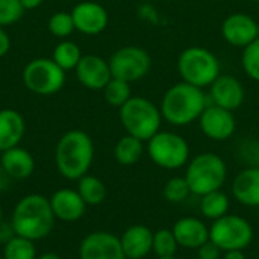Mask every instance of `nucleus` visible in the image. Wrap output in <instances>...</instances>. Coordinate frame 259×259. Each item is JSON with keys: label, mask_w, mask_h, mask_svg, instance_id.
I'll list each match as a JSON object with an SVG mask.
<instances>
[{"label": "nucleus", "mask_w": 259, "mask_h": 259, "mask_svg": "<svg viewBox=\"0 0 259 259\" xmlns=\"http://www.w3.org/2000/svg\"><path fill=\"white\" fill-rule=\"evenodd\" d=\"M241 62L247 76L259 82V38L244 47Z\"/></svg>", "instance_id": "obj_31"}, {"label": "nucleus", "mask_w": 259, "mask_h": 259, "mask_svg": "<svg viewBox=\"0 0 259 259\" xmlns=\"http://www.w3.org/2000/svg\"><path fill=\"white\" fill-rule=\"evenodd\" d=\"M253 2H259V0H253Z\"/></svg>", "instance_id": "obj_45"}, {"label": "nucleus", "mask_w": 259, "mask_h": 259, "mask_svg": "<svg viewBox=\"0 0 259 259\" xmlns=\"http://www.w3.org/2000/svg\"><path fill=\"white\" fill-rule=\"evenodd\" d=\"M222 33L229 44L235 47H246L259 38V24L250 15L237 12L223 21Z\"/></svg>", "instance_id": "obj_13"}, {"label": "nucleus", "mask_w": 259, "mask_h": 259, "mask_svg": "<svg viewBox=\"0 0 259 259\" xmlns=\"http://www.w3.org/2000/svg\"><path fill=\"white\" fill-rule=\"evenodd\" d=\"M77 193L87 203V206H96L100 205L106 199V187L105 184L96 178L85 175L77 181Z\"/></svg>", "instance_id": "obj_25"}, {"label": "nucleus", "mask_w": 259, "mask_h": 259, "mask_svg": "<svg viewBox=\"0 0 259 259\" xmlns=\"http://www.w3.org/2000/svg\"><path fill=\"white\" fill-rule=\"evenodd\" d=\"M11 179H12V178L5 171V168H3L2 164H0V193H3V191L9 187Z\"/></svg>", "instance_id": "obj_37"}, {"label": "nucleus", "mask_w": 259, "mask_h": 259, "mask_svg": "<svg viewBox=\"0 0 259 259\" xmlns=\"http://www.w3.org/2000/svg\"><path fill=\"white\" fill-rule=\"evenodd\" d=\"M77 80L88 90H103L112 79L109 62L96 55H85L76 65Z\"/></svg>", "instance_id": "obj_15"}, {"label": "nucleus", "mask_w": 259, "mask_h": 259, "mask_svg": "<svg viewBox=\"0 0 259 259\" xmlns=\"http://www.w3.org/2000/svg\"><path fill=\"white\" fill-rule=\"evenodd\" d=\"M179 247L199 249L209 240V228L197 217H182L171 228Z\"/></svg>", "instance_id": "obj_18"}, {"label": "nucleus", "mask_w": 259, "mask_h": 259, "mask_svg": "<svg viewBox=\"0 0 259 259\" xmlns=\"http://www.w3.org/2000/svg\"><path fill=\"white\" fill-rule=\"evenodd\" d=\"M36 259H61V256L55 252H47V253H42L41 256H38Z\"/></svg>", "instance_id": "obj_40"}, {"label": "nucleus", "mask_w": 259, "mask_h": 259, "mask_svg": "<svg viewBox=\"0 0 259 259\" xmlns=\"http://www.w3.org/2000/svg\"><path fill=\"white\" fill-rule=\"evenodd\" d=\"M190 194H191V190L185 178H179V176L171 178L164 185V197L170 203H182Z\"/></svg>", "instance_id": "obj_30"}, {"label": "nucleus", "mask_w": 259, "mask_h": 259, "mask_svg": "<svg viewBox=\"0 0 259 259\" xmlns=\"http://www.w3.org/2000/svg\"><path fill=\"white\" fill-rule=\"evenodd\" d=\"M35 241L23 238V237H12L8 243H5L3 258L5 259H36Z\"/></svg>", "instance_id": "obj_27"}, {"label": "nucleus", "mask_w": 259, "mask_h": 259, "mask_svg": "<svg viewBox=\"0 0 259 259\" xmlns=\"http://www.w3.org/2000/svg\"><path fill=\"white\" fill-rule=\"evenodd\" d=\"M120 121L129 135L141 141H149L159 132L162 114L146 97H131L120 108Z\"/></svg>", "instance_id": "obj_5"}, {"label": "nucleus", "mask_w": 259, "mask_h": 259, "mask_svg": "<svg viewBox=\"0 0 259 259\" xmlns=\"http://www.w3.org/2000/svg\"><path fill=\"white\" fill-rule=\"evenodd\" d=\"M49 30L59 38H65L68 36L73 30H74V23H73V17L71 12H55L50 20H49Z\"/></svg>", "instance_id": "obj_32"}, {"label": "nucleus", "mask_w": 259, "mask_h": 259, "mask_svg": "<svg viewBox=\"0 0 259 259\" xmlns=\"http://www.w3.org/2000/svg\"><path fill=\"white\" fill-rule=\"evenodd\" d=\"M255 232L252 225L240 215L226 214L215 220L209 228V240L223 252L244 250L253 241Z\"/></svg>", "instance_id": "obj_8"}, {"label": "nucleus", "mask_w": 259, "mask_h": 259, "mask_svg": "<svg viewBox=\"0 0 259 259\" xmlns=\"http://www.w3.org/2000/svg\"><path fill=\"white\" fill-rule=\"evenodd\" d=\"M206 96L202 88L187 82H179L167 90L161 102V114L173 126H187L196 121L205 108Z\"/></svg>", "instance_id": "obj_3"}, {"label": "nucleus", "mask_w": 259, "mask_h": 259, "mask_svg": "<svg viewBox=\"0 0 259 259\" xmlns=\"http://www.w3.org/2000/svg\"><path fill=\"white\" fill-rule=\"evenodd\" d=\"M156 2H161V0H156Z\"/></svg>", "instance_id": "obj_46"}, {"label": "nucleus", "mask_w": 259, "mask_h": 259, "mask_svg": "<svg viewBox=\"0 0 259 259\" xmlns=\"http://www.w3.org/2000/svg\"><path fill=\"white\" fill-rule=\"evenodd\" d=\"M229 206H231V200L228 194H225L222 190L208 193L202 196V200H200V211L203 217L212 222L225 217L229 212Z\"/></svg>", "instance_id": "obj_24"}, {"label": "nucleus", "mask_w": 259, "mask_h": 259, "mask_svg": "<svg viewBox=\"0 0 259 259\" xmlns=\"http://www.w3.org/2000/svg\"><path fill=\"white\" fill-rule=\"evenodd\" d=\"M103 94H105V100L111 106H117V108H121L132 97L129 82L117 79V77H112L106 83V87L103 88Z\"/></svg>", "instance_id": "obj_29"}, {"label": "nucleus", "mask_w": 259, "mask_h": 259, "mask_svg": "<svg viewBox=\"0 0 259 259\" xmlns=\"http://www.w3.org/2000/svg\"><path fill=\"white\" fill-rule=\"evenodd\" d=\"M256 167L259 168V155H258V158H256Z\"/></svg>", "instance_id": "obj_42"}, {"label": "nucleus", "mask_w": 259, "mask_h": 259, "mask_svg": "<svg viewBox=\"0 0 259 259\" xmlns=\"http://www.w3.org/2000/svg\"><path fill=\"white\" fill-rule=\"evenodd\" d=\"M197 256L199 259H222L223 250L215 243L208 240L197 249Z\"/></svg>", "instance_id": "obj_34"}, {"label": "nucleus", "mask_w": 259, "mask_h": 259, "mask_svg": "<svg viewBox=\"0 0 259 259\" xmlns=\"http://www.w3.org/2000/svg\"><path fill=\"white\" fill-rule=\"evenodd\" d=\"M178 70L184 82L205 88L211 87L220 76V62L217 56L205 47H188L179 56Z\"/></svg>", "instance_id": "obj_6"}, {"label": "nucleus", "mask_w": 259, "mask_h": 259, "mask_svg": "<svg viewBox=\"0 0 259 259\" xmlns=\"http://www.w3.org/2000/svg\"><path fill=\"white\" fill-rule=\"evenodd\" d=\"M74 29L85 35H97L108 26L109 17L106 9L96 2H82L71 11Z\"/></svg>", "instance_id": "obj_14"}, {"label": "nucleus", "mask_w": 259, "mask_h": 259, "mask_svg": "<svg viewBox=\"0 0 259 259\" xmlns=\"http://www.w3.org/2000/svg\"><path fill=\"white\" fill-rule=\"evenodd\" d=\"M12 237H15V231L12 223H5L3 220L0 222V243H8Z\"/></svg>", "instance_id": "obj_35"}, {"label": "nucleus", "mask_w": 259, "mask_h": 259, "mask_svg": "<svg viewBox=\"0 0 259 259\" xmlns=\"http://www.w3.org/2000/svg\"><path fill=\"white\" fill-rule=\"evenodd\" d=\"M2 217H3V212H2V206H0V222H2Z\"/></svg>", "instance_id": "obj_41"}, {"label": "nucleus", "mask_w": 259, "mask_h": 259, "mask_svg": "<svg viewBox=\"0 0 259 259\" xmlns=\"http://www.w3.org/2000/svg\"><path fill=\"white\" fill-rule=\"evenodd\" d=\"M20 3L23 5L24 9H35V8H38L39 5H42L44 0H20Z\"/></svg>", "instance_id": "obj_39"}, {"label": "nucleus", "mask_w": 259, "mask_h": 259, "mask_svg": "<svg viewBox=\"0 0 259 259\" xmlns=\"http://www.w3.org/2000/svg\"><path fill=\"white\" fill-rule=\"evenodd\" d=\"M232 194L235 200L244 206H259V168L250 167L240 171L232 184Z\"/></svg>", "instance_id": "obj_20"}, {"label": "nucleus", "mask_w": 259, "mask_h": 259, "mask_svg": "<svg viewBox=\"0 0 259 259\" xmlns=\"http://www.w3.org/2000/svg\"><path fill=\"white\" fill-rule=\"evenodd\" d=\"M55 220L56 219L47 197L41 194H27L15 205L11 223L15 235L39 241L52 232Z\"/></svg>", "instance_id": "obj_1"}, {"label": "nucleus", "mask_w": 259, "mask_h": 259, "mask_svg": "<svg viewBox=\"0 0 259 259\" xmlns=\"http://www.w3.org/2000/svg\"><path fill=\"white\" fill-rule=\"evenodd\" d=\"M82 58V53H80V49L77 44L71 42V41H62L59 42L55 50H53V56L52 59L64 70H71V68H76V65L79 64Z\"/></svg>", "instance_id": "obj_26"}, {"label": "nucleus", "mask_w": 259, "mask_h": 259, "mask_svg": "<svg viewBox=\"0 0 259 259\" xmlns=\"http://www.w3.org/2000/svg\"><path fill=\"white\" fill-rule=\"evenodd\" d=\"M11 49V39L3 27H0V58L5 56Z\"/></svg>", "instance_id": "obj_36"}, {"label": "nucleus", "mask_w": 259, "mask_h": 259, "mask_svg": "<svg viewBox=\"0 0 259 259\" xmlns=\"http://www.w3.org/2000/svg\"><path fill=\"white\" fill-rule=\"evenodd\" d=\"M126 259H138V258H126Z\"/></svg>", "instance_id": "obj_44"}, {"label": "nucleus", "mask_w": 259, "mask_h": 259, "mask_svg": "<svg viewBox=\"0 0 259 259\" xmlns=\"http://www.w3.org/2000/svg\"><path fill=\"white\" fill-rule=\"evenodd\" d=\"M24 11L20 0H0V27L17 23Z\"/></svg>", "instance_id": "obj_33"}, {"label": "nucleus", "mask_w": 259, "mask_h": 259, "mask_svg": "<svg viewBox=\"0 0 259 259\" xmlns=\"http://www.w3.org/2000/svg\"><path fill=\"white\" fill-rule=\"evenodd\" d=\"M94 159V144L91 137L79 129L65 132L55 150L58 171L68 181H79L85 176Z\"/></svg>", "instance_id": "obj_2"}, {"label": "nucleus", "mask_w": 259, "mask_h": 259, "mask_svg": "<svg viewBox=\"0 0 259 259\" xmlns=\"http://www.w3.org/2000/svg\"><path fill=\"white\" fill-rule=\"evenodd\" d=\"M50 206L56 220L73 223L83 217L87 211V203L80 197V194L70 188H61L52 194Z\"/></svg>", "instance_id": "obj_17"}, {"label": "nucleus", "mask_w": 259, "mask_h": 259, "mask_svg": "<svg viewBox=\"0 0 259 259\" xmlns=\"http://www.w3.org/2000/svg\"><path fill=\"white\" fill-rule=\"evenodd\" d=\"M79 259H126L120 237L97 231L88 234L79 247Z\"/></svg>", "instance_id": "obj_11"}, {"label": "nucleus", "mask_w": 259, "mask_h": 259, "mask_svg": "<svg viewBox=\"0 0 259 259\" xmlns=\"http://www.w3.org/2000/svg\"><path fill=\"white\" fill-rule=\"evenodd\" d=\"M150 159L161 168L178 170L190 159V146L187 140L175 132H158L147 144Z\"/></svg>", "instance_id": "obj_7"}, {"label": "nucleus", "mask_w": 259, "mask_h": 259, "mask_svg": "<svg viewBox=\"0 0 259 259\" xmlns=\"http://www.w3.org/2000/svg\"><path fill=\"white\" fill-rule=\"evenodd\" d=\"M109 62L112 77L135 82L143 79L152 67L150 55L138 46H126L112 53Z\"/></svg>", "instance_id": "obj_10"}, {"label": "nucleus", "mask_w": 259, "mask_h": 259, "mask_svg": "<svg viewBox=\"0 0 259 259\" xmlns=\"http://www.w3.org/2000/svg\"><path fill=\"white\" fill-rule=\"evenodd\" d=\"M228 167L225 161L211 152L197 155L188 162L185 179L193 194L205 196L208 193L222 190L226 182Z\"/></svg>", "instance_id": "obj_4"}, {"label": "nucleus", "mask_w": 259, "mask_h": 259, "mask_svg": "<svg viewBox=\"0 0 259 259\" xmlns=\"http://www.w3.org/2000/svg\"><path fill=\"white\" fill-rule=\"evenodd\" d=\"M0 164L12 179H27L35 171L33 156L18 146L2 152Z\"/></svg>", "instance_id": "obj_22"}, {"label": "nucleus", "mask_w": 259, "mask_h": 259, "mask_svg": "<svg viewBox=\"0 0 259 259\" xmlns=\"http://www.w3.org/2000/svg\"><path fill=\"white\" fill-rule=\"evenodd\" d=\"M211 100L212 105L235 111L244 102V87L237 77L231 74H220L211 83Z\"/></svg>", "instance_id": "obj_16"}, {"label": "nucleus", "mask_w": 259, "mask_h": 259, "mask_svg": "<svg viewBox=\"0 0 259 259\" xmlns=\"http://www.w3.org/2000/svg\"><path fill=\"white\" fill-rule=\"evenodd\" d=\"M222 259H247L244 255V250H228L223 252Z\"/></svg>", "instance_id": "obj_38"}, {"label": "nucleus", "mask_w": 259, "mask_h": 259, "mask_svg": "<svg viewBox=\"0 0 259 259\" xmlns=\"http://www.w3.org/2000/svg\"><path fill=\"white\" fill-rule=\"evenodd\" d=\"M23 82L35 94L50 96L65 83V71L49 58L32 59L23 70Z\"/></svg>", "instance_id": "obj_9"}, {"label": "nucleus", "mask_w": 259, "mask_h": 259, "mask_svg": "<svg viewBox=\"0 0 259 259\" xmlns=\"http://www.w3.org/2000/svg\"><path fill=\"white\" fill-rule=\"evenodd\" d=\"M199 121L202 132L214 141H225L231 138L237 127L232 111L217 105H208L199 117Z\"/></svg>", "instance_id": "obj_12"}, {"label": "nucleus", "mask_w": 259, "mask_h": 259, "mask_svg": "<svg viewBox=\"0 0 259 259\" xmlns=\"http://www.w3.org/2000/svg\"><path fill=\"white\" fill-rule=\"evenodd\" d=\"M158 259H178L176 256H171V258H158Z\"/></svg>", "instance_id": "obj_43"}, {"label": "nucleus", "mask_w": 259, "mask_h": 259, "mask_svg": "<svg viewBox=\"0 0 259 259\" xmlns=\"http://www.w3.org/2000/svg\"><path fill=\"white\" fill-rule=\"evenodd\" d=\"M26 132L23 115L15 109H0V150L5 152L20 144Z\"/></svg>", "instance_id": "obj_21"}, {"label": "nucleus", "mask_w": 259, "mask_h": 259, "mask_svg": "<svg viewBox=\"0 0 259 259\" xmlns=\"http://www.w3.org/2000/svg\"><path fill=\"white\" fill-rule=\"evenodd\" d=\"M144 153V146L143 141L132 137V135H124L120 138L114 147V156L118 164L121 165H134L137 164Z\"/></svg>", "instance_id": "obj_23"}, {"label": "nucleus", "mask_w": 259, "mask_h": 259, "mask_svg": "<svg viewBox=\"0 0 259 259\" xmlns=\"http://www.w3.org/2000/svg\"><path fill=\"white\" fill-rule=\"evenodd\" d=\"M178 241L171 229H159L153 232L152 252L158 258H171L178 252Z\"/></svg>", "instance_id": "obj_28"}, {"label": "nucleus", "mask_w": 259, "mask_h": 259, "mask_svg": "<svg viewBox=\"0 0 259 259\" xmlns=\"http://www.w3.org/2000/svg\"><path fill=\"white\" fill-rule=\"evenodd\" d=\"M120 243L126 258L144 259L152 252L153 232L144 225H132L121 234Z\"/></svg>", "instance_id": "obj_19"}]
</instances>
